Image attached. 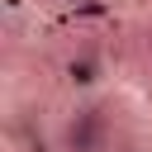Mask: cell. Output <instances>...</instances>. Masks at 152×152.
<instances>
[{"instance_id": "6da1fadb", "label": "cell", "mask_w": 152, "mask_h": 152, "mask_svg": "<svg viewBox=\"0 0 152 152\" xmlns=\"http://www.w3.org/2000/svg\"><path fill=\"white\" fill-rule=\"evenodd\" d=\"M109 128L100 119V109H76L62 124V152H104Z\"/></svg>"}, {"instance_id": "7a4b0ae2", "label": "cell", "mask_w": 152, "mask_h": 152, "mask_svg": "<svg viewBox=\"0 0 152 152\" xmlns=\"http://www.w3.org/2000/svg\"><path fill=\"white\" fill-rule=\"evenodd\" d=\"M95 71H100V66H95V57H90V52H81V57H71V62H66V81H71V86H90V81H95Z\"/></svg>"}, {"instance_id": "3957f363", "label": "cell", "mask_w": 152, "mask_h": 152, "mask_svg": "<svg viewBox=\"0 0 152 152\" xmlns=\"http://www.w3.org/2000/svg\"><path fill=\"white\" fill-rule=\"evenodd\" d=\"M57 5H86V0H57Z\"/></svg>"}]
</instances>
